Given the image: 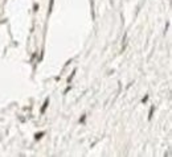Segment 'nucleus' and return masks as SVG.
I'll return each instance as SVG.
<instances>
[{
  "instance_id": "f03ea898",
  "label": "nucleus",
  "mask_w": 172,
  "mask_h": 157,
  "mask_svg": "<svg viewBox=\"0 0 172 157\" xmlns=\"http://www.w3.org/2000/svg\"><path fill=\"white\" fill-rule=\"evenodd\" d=\"M43 135H44V133H40V135H36V139H37V140H38V137H41V136H43Z\"/></svg>"
},
{
  "instance_id": "f257e3e1",
  "label": "nucleus",
  "mask_w": 172,
  "mask_h": 157,
  "mask_svg": "<svg viewBox=\"0 0 172 157\" xmlns=\"http://www.w3.org/2000/svg\"><path fill=\"white\" fill-rule=\"evenodd\" d=\"M48 102H49V100L46 99V100H45V103H44V106H43V110H41V111H43V112H44V111H45V110H46V106H48Z\"/></svg>"
}]
</instances>
